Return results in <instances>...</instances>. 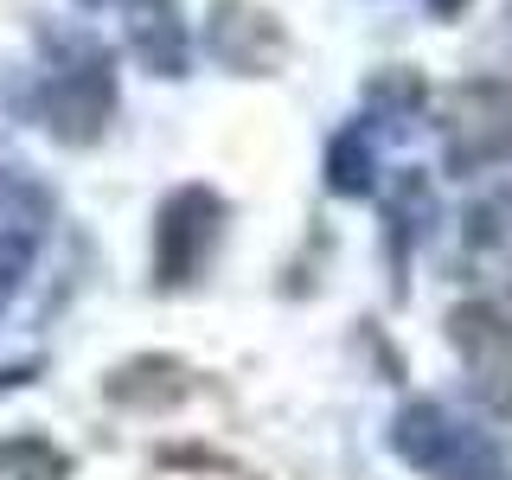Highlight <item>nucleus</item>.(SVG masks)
I'll return each mask as SVG.
<instances>
[{
	"mask_svg": "<svg viewBox=\"0 0 512 480\" xmlns=\"http://www.w3.org/2000/svg\"><path fill=\"white\" fill-rule=\"evenodd\" d=\"M391 448L423 480H512V455L480 416L442 397H410L391 416Z\"/></svg>",
	"mask_w": 512,
	"mask_h": 480,
	"instance_id": "1",
	"label": "nucleus"
},
{
	"mask_svg": "<svg viewBox=\"0 0 512 480\" xmlns=\"http://www.w3.org/2000/svg\"><path fill=\"white\" fill-rule=\"evenodd\" d=\"M455 263L480 295H506L512 288V192H487L480 205H468Z\"/></svg>",
	"mask_w": 512,
	"mask_h": 480,
	"instance_id": "2",
	"label": "nucleus"
},
{
	"mask_svg": "<svg viewBox=\"0 0 512 480\" xmlns=\"http://www.w3.org/2000/svg\"><path fill=\"white\" fill-rule=\"evenodd\" d=\"M45 224H52V199L20 173H0V308L26 282L32 256L45 244Z\"/></svg>",
	"mask_w": 512,
	"mask_h": 480,
	"instance_id": "3",
	"label": "nucleus"
},
{
	"mask_svg": "<svg viewBox=\"0 0 512 480\" xmlns=\"http://www.w3.org/2000/svg\"><path fill=\"white\" fill-rule=\"evenodd\" d=\"M0 480H64V461L45 442H0Z\"/></svg>",
	"mask_w": 512,
	"mask_h": 480,
	"instance_id": "4",
	"label": "nucleus"
},
{
	"mask_svg": "<svg viewBox=\"0 0 512 480\" xmlns=\"http://www.w3.org/2000/svg\"><path fill=\"white\" fill-rule=\"evenodd\" d=\"M436 7H442V0H436Z\"/></svg>",
	"mask_w": 512,
	"mask_h": 480,
	"instance_id": "5",
	"label": "nucleus"
}]
</instances>
